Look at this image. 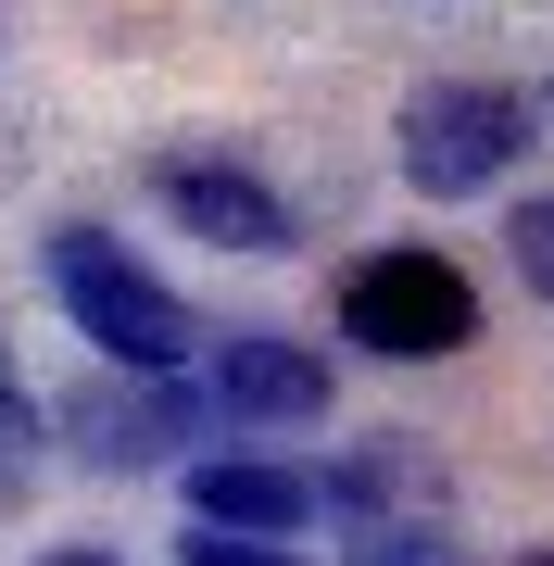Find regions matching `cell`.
Segmentation results:
<instances>
[{"label":"cell","mask_w":554,"mask_h":566,"mask_svg":"<svg viewBox=\"0 0 554 566\" xmlns=\"http://www.w3.org/2000/svg\"><path fill=\"white\" fill-rule=\"evenodd\" d=\"M542 102H516V88H479V76H441L404 102V177L429 189V202H479L492 177H516V151H530Z\"/></svg>","instance_id":"cell-3"},{"label":"cell","mask_w":554,"mask_h":566,"mask_svg":"<svg viewBox=\"0 0 554 566\" xmlns=\"http://www.w3.org/2000/svg\"><path fill=\"white\" fill-rule=\"evenodd\" d=\"M378 566H467V554H453L441 542V516H416V528H390V542H366Z\"/></svg>","instance_id":"cell-12"},{"label":"cell","mask_w":554,"mask_h":566,"mask_svg":"<svg viewBox=\"0 0 554 566\" xmlns=\"http://www.w3.org/2000/svg\"><path fill=\"white\" fill-rule=\"evenodd\" d=\"M151 202H165L189 240H215V252H290V202L252 164H227V151H165L151 164Z\"/></svg>","instance_id":"cell-5"},{"label":"cell","mask_w":554,"mask_h":566,"mask_svg":"<svg viewBox=\"0 0 554 566\" xmlns=\"http://www.w3.org/2000/svg\"><path fill=\"white\" fill-rule=\"evenodd\" d=\"M177 566H315V554H290L278 528H227V516H189V554Z\"/></svg>","instance_id":"cell-9"},{"label":"cell","mask_w":554,"mask_h":566,"mask_svg":"<svg viewBox=\"0 0 554 566\" xmlns=\"http://www.w3.org/2000/svg\"><path fill=\"white\" fill-rule=\"evenodd\" d=\"M39 453V403H25V378H13V340H0V465H25Z\"/></svg>","instance_id":"cell-11"},{"label":"cell","mask_w":554,"mask_h":566,"mask_svg":"<svg viewBox=\"0 0 554 566\" xmlns=\"http://www.w3.org/2000/svg\"><path fill=\"white\" fill-rule=\"evenodd\" d=\"M467 327H479V290H467V264L453 252H366L341 277V340L353 353H390V365H441V353H467Z\"/></svg>","instance_id":"cell-2"},{"label":"cell","mask_w":554,"mask_h":566,"mask_svg":"<svg viewBox=\"0 0 554 566\" xmlns=\"http://www.w3.org/2000/svg\"><path fill=\"white\" fill-rule=\"evenodd\" d=\"M227 403L215 390H189L177 365H102V378H76L63 390V441H76L88 465H165V453H202V428Z\"/></svg>","instance_id":"cell-4"},{"label":"cell","mask_w":554,"mask_h":566,"mask_svg":"<svg viewBox=\"0 0 554 566\" xmlns=\"http://www.w3.org/2000/svg\"><path fill=\"white\" fill-rule=\"evenodd\" d=\"M328 516L353 528V542H390V528H416V516H441V453L429 441H353L341 453V479H328Z\"/></svg>","instance_id":"cell-6"},{"label":"cell","mask_w":554,"mask_h":566,"mask_svg":"<svg viewBox=\"0 0 554 566\" xmlns=\"http://www.w3.org/2000/svg\"><path fill=\"white\" fill-rule=\"evenodd\" d=\"M542 126H554V88H542Z\"/></svg>","instance_id":"cell-14"},{"label":"cell","mask_w":554,"mask_h":566,"mask_svg":"<svg viewBox=\"0 0 554 566\" xmlns=\"http://www.w3.org/2000/svg\"><path fill=\"white\" fill-rule=\"evenodd\" d=\"M516 566H554V554H516Z\"/></svg>","instance_id":"cell-15"},{"label":"cell","mask_w":554,"mask_h":566,"mask_svg":"<svg viewBox=\"0 0 554 566\" xmlns=\"http://www.w3.org/2000/svg\"><path fill=\"white\" fill-rule=\"evenodd\" d=\"M39 566H126V554H102V542H63V554H39Z\"/></svg>","instance_id":"cell-13"},{"label":"cell","mask_w":554,"mask_h":566,"mask_svg":"<svg viewBox=\"0 0 554 566\" xmlns=\"http://www.w3.org/2000/svg\"><path fill=\"white\" fill-rule=\"evenodd\" d=\"M504 252H516V277H530L542 303H554V189H542V202H516V227H504Z\"/></svg>","instance_id":"cell-10"},{"label":"cell","mask_w":554,"mask_h":566,"mask_svg":"<svg viewBox=\"0 0 554 566\" xmlns=\"http://www.w3.org/2000/svg\"><path fill=\"white\" fill-rule=\"evenodd\" d=\"M315 504H328V491H315L303 465H278V453H202V465H189V516H227V528H278V542H303Z\"/></svg>","instance_id":"cell-8"},{"label":"cell","mask_w":554,"mask_h":566,"mask_svg":"<svg viewBox=\"0 0 554 566\" xmlns=\"http://www.w3.org/2000/svg\"><path fill=\"white\" fill-rule=\"evenodd\" d=\"M51 303L76 315V340L102 365H189V303L151 277L114 227H51Z\"/></svg>","instance_id":"cell-1"},{"label":"cell","mask_w":554,"mask_h":566,"mask_svg":"<svg viewBox=\"0 0 554 566\" xmlns=\"http://www.w3.org/2000/svg\"><path fill=\"white\" fill-rule=\"evenodd\" d=\"M215 403H227V428H315L328 416V353H303V340H227L215 353Z\"/></svg>","instance_id":"cell-7"}]
</instances>
